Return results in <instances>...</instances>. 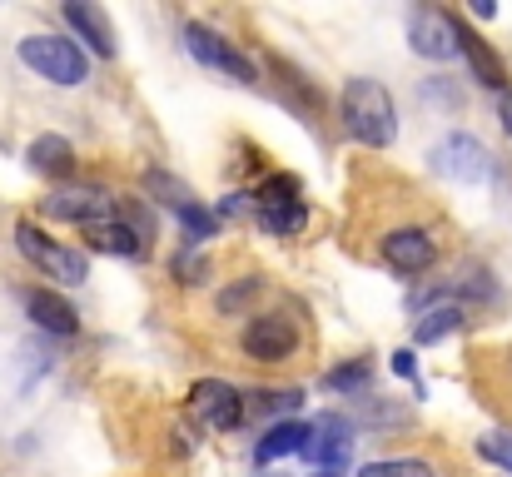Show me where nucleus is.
Instances as JSON below:
<instances>
[{"label": "nucleus", "mask_w": 512, "mask_h": 477, "mask_svg": "<svg viewBox=\"0 0 512 477\" xmlns=\"http://www.w3.org/2000/svg\"><path fill=\"white\" fill-rule=\"evenodd\" d=\"M339 120H343V130H348L358 145H368V150H383V145H393V135H398L393 95H388L378 80H368V75H358V80L343 85Z\"/></svg>", "instance_id": "obj_1"}, {"label": "nucleus", "mask_w": 512, "mask_h": 477, "mask_svg": "<svg viewBox=\"0 0 512 477\" xmlns=\"http://www.w3.org/2000/svg\"><path fill=\"white\" fill-rule=\"evenodd\" d=\"M15 249L40 269V274H50L55 284H65V289H75V284H85L90 279V259L85 254H75V249H65V244H55L50 234H40L30 219H20L15 224Z\"/></svg>", "instance_id": "obj_2"}, {"label": "nucleus", "mask_w": 512, "mask_h": 477, "mask_svg": "<svg viewBox=\"0 0 512 477\" xmlns=\"http://www.w3.org/2000/svg\"><path fill=\"white\" fill-rule=\"evenodd\" d=\"M20 60L50 85H80L85 80V55L65 35H25L20 40Z\"/></svg>", "instance_id": "obj_3"}, {"label": "nucleus", "mask_w": 512, "mask_h": 477, "mask_svg": "<svg viewBox=\"0 0 512 477\" xmlns=\"http://www.w3.org/2000/svg\"><path fill=\"white\" fill-rule=\"evenodd\" d=\"M184 40H189V55L199 60V65H209V70H224L229 80H239V85H254L259 80V65L244 55V50H234L224 35H214L209 25H184Z\"/></svg>", "instance_id": "obj_4"}, {"label": "nucleus", "mask_w": 512, "mask_h": 477, "mask_svg": "<svg viewBox=\"0 0 512 477\" xmlns=\"http://www.w3.org/2000/svg\"><path fill=\"white\" fill-rule=\"evenodd\" d=\"M45 214H50V219L85 224V229H100V224H110L120 209H115V199H110L105 189L80 184V189H60V194H50V199H45Z\"/></svg>", "instance_id": "obj_5"}, {"label": "nucleus", "mask_w": 512, "mask_h": 477, "mask_svg": "<svg viewBox=\"0 0 512 477\" xmlns=\"http://www.w3.org/2000/svg\"><path fill=\"white\" fill-rule=\"evenodd\" d=\"M145 184L160 194V204H165V209H174V219L184 224V234H189V239H209V234H214V224H219V219H214V214H209V209H204V204H199L179 179H170L165 169H150V179H145Z\"/></svg>", "instance_id": "obj_6"}, {"label": "nucleus", "mask_w": 512, "mask_h": 477, "mask_svg": "<svg viewBox=\"0 0 512 477\" xmlns=\"http://www.w3.org/2000/svg\"><path fill=\"white\" fill-rule=\"evenodd\" d=\"M383 264L393 269V274H428L433 264H438V244L428 239V229H393V234H383Z\"/></svg>", "instance_id": "obj_7"}, {"label": "nucleus", "mask_w": 512, "mask_h": 477, "mask_svg": "<svg viewBox=\"0 0 512 477\" xmlns=\"http://www.w3.org/2000/svg\"><path fill=\"white\" fill-rule=\"evenodd\" d=\"M433 169L448 174V179H458V184H483V179L493 174L488 150H483L473 135H448V140L433 150Z\"/></svg>", "instance_id": "obj_8"}, {"label": "nucleus", "mask_w": 512, "mask_h": 477, "mask_svg": "<svg viewBox=\"0 0 512 477\" xmlns=\"http://www.w3.org/2000/svg\"><path fill=\"white\" fill-rule=\"evenodd\" d=\"M408 45H413L423 60H448V55L463 50V45H458V20L443 15V10H418V15L408 20Z\"/></svg>", "instance_id": "obj_9"}, {"label": "nucleus", "mask_w": 512, "mask_h": 477, "mask_svg": "<svg viewBox=\"0 0 512 477\" xmlns=\"http://www.w3.org/2000/svg\"><path fill=\"white\" fill-rule=\"evenodd\" d=\"M294 343H299V333L284 314H259L244 328V353L259 358V363H284L294 353Z\"/></svg>", "instance_id": "obj_10"}, {"label": "nucleus", "mask_w": 512, "mask_h": 477, "mask_svg": "<svg viewBox=\"0 0 512 477\" xmlns=\"http://www.w3.org/2000/svg\"><path fill=\"white\" fill-rule=\"evenodd\" d=\"M194 413H199L214 433H234V428L244 423V398H239L229 383L209 378V383L194 388Z\"/></svg>", "instance_id": "obj_11"}, {"label": "nucleus", "mask_w": 512, "mask_h": 477, "mask_svg": "<svg viewBox=\"0 0 512 477\" xmlns=\"http://www.w3.org/2000/svg\"><path fill=\"white\" fill-rule=\"evenodd\" d=\"M309 443H314V428H304V423H274V428L254 443V458H259V463H279V458L309 453Z\"/></svg>", "instance_id": "obj_12"}, {"label": "nucleus", "mask_w": 512, "mask_h": 477, "mask_svg": "<svg viewBox=\"0 0 512 477\" xmlns=\"http://www.w3.org/2000/svg\"><path fill=\"white\" fill-rule=\"evenodd\" d=\"M25 314L35 318V328H45V333H75V328H80V314H75L60 294H50V289L25 294Z\"/></svg>", "instance_id": "obj_13"}, {"label": "nucleus", "mask_w": 512, "mask_h": 477, "mask_svg": "<svg viewBox=\"0 0 512 477\" xmlns=\"http://www.w3.org/2000/svg\"><path fill=\"white\" fill-rule=\"evenodd\" d=\"M65 20L90 40V50H95V55H105V60L115 55V30H110V20H105V10H100V5H80V0H70V5H65Z\"/></svg>", "instance_id": "obj_14"}, {"label": "nucleus", "mask_w": 512, "mask_h": 477, "mask_svg": "<svg viewBox=\"0 0 512 477\" xmlns=\"http://www.w3.org/2000/svg\"><path fill=\"white\" fill-rule=\"evenodd\" d=\"M30 169L35 174H50V179H65L70 169H75V145L65 140V135H40V140H30Z\"/></svg>", "instance_id": "obj_15"}, {"label": "nucleus", "mask_w": 512, "mask_h": 477, "mask_svg": "<svg viewBox=\"0 0 512 477\" xmlns=\"http://www.w3.org/2000/svg\"><path fill=\"white\" fill-rule=\"evenodd\" d=\"M453 20H458V15H453ZM458 45H463V55L473 60V75H478L483 85H493V90L508 95V70H503V60H498V55H493V50H488L463 20H458Z\"/></svg>", "instance_id": "obj_16"}, {"label": "nucleus", "mask_w": 512, "mask_h": 477, "mask_svg": "<svg viewBox=\"0 0 512 477\" xmlns=\"http://www.w3.org/2000/svg\"><path fill=\"white\" fill-rule=\"evenodd\" d=\"M348 448H353V438H348V428H343L339 418H334V423H324V428L314 433V443H309V458H314L324 473H334L343 458H348Z\"/></svg>", "instance_id": "obj_17"}, {"label": "nucleus", "mask_w": 512, "mask_h": 477, "mask_svg": "<svg viewBox=\"0 0 512 477\" xmlns=\"http://www.w3.org/2000/svg\"><path fill=\"white\" fill-rule=\"evenodd\" d=\"M463 328V309L458 304H438V309H428V314L418 318V343H438V338H448V333H458Z\"/></svg>", "instance_id": "obj_18"}, {"label": "nucleus", "mask_w": 512, "mask_h": 477, "mask_svg": "<svg viewBox=\"0 0 512 477\" xmlns=\"http://www.w3.org/2000/svg\"><path fill=\"white\" fill-rule=\"evenodd\" d=\"M259 224L269 229V234H279V239H289V234H299L304 224H309V209L294 199V204H274V209H259Z\"/></svg>", "instance_id": "obj_19"}, {"label": "nucleus", "mask_w": 512, "mask_h": 477, "mask_svg": "<svg viewBox=\"0 0 512 477\" xmlns=\"http://www.w3.org/2000/svg\"><path fill=\"white\" fill-rule=\"evenodd\" d=\"M358 477H438L423 458H383V463H363Z\"/></svg>", "instance_id": "obj_20"}, {"label": "nucleus", "mask_w": 512, "mask_h": 477, "mask_svg": "<svg viewBox=\"0 0 512 477\" xmlns=\"http://www.w3.org/2000/svg\"><path fill=\"white\" fill-rule=\"evenodd\" d=\"M478 453H483L488 463H498V468H508L512 473V433H503V428L483 433V438H478Z\"/></svg>", "instance_id": "obj_21"}, {"label": "nucleus", "mask_w": 512, "mask_h": 477, "mask_svg": "<svg viewBox=\"0 0 512 477\" xmlns=\"http://www.w3.org/2000/svg\"><path fill=\"white\" fill-rule=\"evenodd\" d=\"M324 383H329V388H339V393L358 388V383H368V358H358V363H343V368H334V373H329Z\"/></svg>", "instance_id": "obj_22"}, {"label": "nucleus", "mask_w": 512, "mask_h": 477, "mask_svg": "<svg viewBox=\"0 0 512 477\" xmlns=\"http://www.w3.org/2000/svg\"><path fill=\"white\" fill-rule=\"evenodd\" d=\"M304 403V393H264V408H274V413H294Z\"/></svg>", "instance_id": "obj_23"}, {"label": "nucleus", "mask_w": 512, "mask_h": 477, "mask_svg": "<svg viewBox=\"0 0 512 477\" xmlns=\"http://www.w3.org/2000/svg\"><path fill=\"white\" fill-rule=\"evenodd\" d=\"M393 373L413 378V353H408V348H403V353H393Z\"/></svg>", "instance_id": "obj_24"}, {"label": "nucleus", "mask_w": 512, "mask_h": 477, "mask_svg": "<svg viewBox=\"0 0 512 477\" xmlns=\"http://www.w3.org/2000/svg\"><path fill=\"white\" fill-rule=\"evenodd\" d=\"M498 120H503V130L512 135V90L503 95V100H498Z\"/></svg>", "instance_id": "obj_25"}, {"label": "nucleus", "mask_w": 512, "mask_h": 477, "mask_svg": "<svg viewBox=\"0 0 512 477\" xmlns=\"http://www.w3.org/2000/svg\"><path fill=\"white\" fill-rule=\"evenodd\" d=\"M319 477H339V473H319Z\"/></svg>", "instance_id": "obj_26"}]
</instances>
